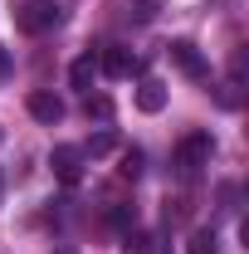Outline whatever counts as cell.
<instances>
[{
  "instance_id": "obj_1",
  "label": "cell",
  "mask_w": 249,
  "mask_h": 254,
  "mask_svg": "<svg viewBox=\"0 0 249 254\" xmlns=\"http://www.w3.org/2000/svg\"><path fill=\"white\" fill-rule=\"evenodd\" d=\"M210 157H215V137L210 132H186L181 142H176V171L181 176H200V166H210Z\"/></svg>"
},
{
  "instance_id": "obj_2",
  "label": "cell",
  "mask_w": 249,
  "mask_h": 254,
  "mask_svg": "<svg viewBox=\"0 0 249 254\" xmlns=\"http://www.w3.org/2000/svg\"><path fill=\"white\" fill-rule=\"evenodd\" d=\"M15 25H20L25 34H44V30L59 25V5H54V0H30V5H20Z\"/></svg>"
},
{
  "instance_id": "obj_3",
  "label": "cell",
  "mask_w": 249,
  "mask_h": 254,
  "mask_svg": "<svg viewBox=\"0 0 249 254\" xmlns=\"http://www.w3.org/2000/svg\"><path fill=\"white\" fill-rule=\"evenodd\" d=\"M25 108H30V118L34 123H63V113H68V108H63V98L59 93H49V88H34L30 98H25Z\"/></svg>"
},
{
  "instance_id": "obj_4",
  "label": "cell",
  "mask_w": 249,
  "mask_h": 254,
  "mask_svg": "<svg viewBox=\"0 0 249 254\" xmlns=\"http://www.w3.org/2000/svg\"><path fill=\"white\" fill-rule=\"evenodd\" d=\"M49 166H54V176H59L63 186H78L83 181V152L78 147H54L49 152Z\"/></svg>"
},
{
  "instance_id": "obj_5",
  "label": "cell",
  "mask_w": 249,
  "mask_h": 254,
  "mask_svg": "<svg viewBox=\"0 0 249 254\" xmlns=\"http://www.w3.org/2000/svg\"><path fill=\"white\" fill-rule=\"evenodd\" d=\"M132 68H137V59H132V49H123V44H108L98 54V73L103 78H127Z\"/></svg>"
},
{
  "instance_id": "obj_6",
  "label": "cell",
  "mask_w": 249,
  "mask_h": 254,
  "mask_svg": "<svg viewBox=\"0 0 249 254\" xmlns=\"http://www.w3.org/2000/svg\"><path fill=\"white\" fill-rule=\"evenodd\" d=\"M171 64H176L186 78H205V59H200V49H195L190 39H171Z\"/></svg>"
},
{
  "instance_id": "obj_7",
  "label": "cell",
  "mask_w": 249,
  "mask_h": 254,
  "mask_svg": "<svg viewBox=\"0 0 249 254\" xmlns=\"http://www.w3.org/2000/svg\"><path fill=\"white\" fill-rule=\"evenodd\" d=\"M137 108H142V113H161V108H166V88L147 78V83L137 88Z\"/></svg>"
},
{
  "instance_id": "obj_8",
  "label": "cell",
  "mask_w": 249,
  "mask_h": 254,
  "mask_svg": "<svg viewBox=\"0 0 249 254\" xmlns=\"http://www.w3.org/2000/svg\"><path fill=\"white\" fill-rule=\"evenodd\" d=\"M93 78H98V59H93V54L73 59V68H68V83H73V88H88Z\"/></svg>"
},
{
  "instance_id": "obj_9",
  "label": "cell",
  "mask_w": 249,
  "mask_h": 254,
  "mask_svg": "<svg viewBox=\"0 0 249 254\" xmlns=\"http://www.w3.org/2000/svg\"><path fill=\"white\" fill-rule=\"evenodd\" d=\"M186 254H220V240H215V230H190V240H186Z\"/></svg>"
},
{
  "instance_id": "obj_10",
  "label": "cell",
  "mask_w": 249,
  "mask_h": 254,
  "mask_svg": "<svg viewBox=\"0 0 249 254\" xmlns=\"http://www.w3.org/2000/svg\"><path fill=\"white\" fill-rule=\"evenodd\" d=\"M156 15H161V0H127V20H137V25H152Z\"/></svg>"
},
{
  "instance_id": "obj_11",
  "label": "cell",
  "mask_w": 249,
  "mask_h": 254,
  "mask_svg": "<svg viewBox=\"0 0 249 254\" xmlns=\"http://www.w3.org/2000/svg\"><path fill=\"white\" fill-rule=\"evenodd\" d=\"M113 147H118V137H113V132H98V137H88V147H78V152H83V157H108Z\"/></svg>"
},
{
  "instance_id": "obj_12",
  "label": "cell",
  "mask_w": 249,
  "mask_h": 254,
  "mask_svg": "<svg viewBox=\"0 0 249 254\" xmlns=\"http://www.w3.org/2000/svg\"><path fill=\"white\" fill-rule=\"evenodd\" d=\"M118 176H127V181H137L142 176V152L132 147V152H123V161H118Z\"/></svg>"
},
{
  "instance_id": "obj_13",
  "label": "cell",
  "mask_w": 249,
  "mask_h": 254,
  "mask_svg": "<svg viewBox=\"0 0 249 254\" xmlns=\"http://www.w3.org/2000/svg\"><path fill=\"white\" fill-rule=\"evenodd\" d=\"M127 254H166V250H161V240H156V235H137V240L127 245Z\"/></svg>"
},
{
  "instance_id": "obj_14",
  "label": "cell",
  "mask_w": 249,
  "mask_h": 254,
  "mask_svg": "<svg viewBox=\"0 0 249 254\" xmlns=\"http://www.w3.org/2000/svg\"><path fill=\"white\" fill-rule=\"evenodd\" d=\"M132 220H137V210H132V205H113V210H108V225H113V230H127Z\"/></svg>"
},
{
  "instance_id": "obj_15",
  "label": "cell",
  "mask_w": 249,
  "mask_h": 254,
  "mask_svg": "<svg viewBox=\"0 0 249 254\" xmlns=\"http://www.w3.org/2000/svg\"><path fill=\"white\" fill-rule=\"evenodd\" d=\"M83 113H88V118H108V113H113V103H108V98H88V103H83Z\"/></svg>"
},
{
  "instance_id": "obj_16",
  "label": "cell",
  "mask_w": 249,
  "mask_h": 254,
  "mask_svg": "<svg viewBox=\"0 0 249 254\" xmlns=\"http://www.w3.org/2000/svg\"><path fill=\"white\" fill-rule=\"evenodd\" d=\"M5 64H10V59H5V49H0V73H5Z\"/></svg>"
},
{
  "instance_id": "obj_17",
  "label": "cell",
  "mask_w": 249,
  "mask_h": 254,
  "mask_svg": "<svg viewBox=\"0 0 249 254\" xmlns=\"http://www.w3.org/2000/svg\"><path fill=\"white\" fill-rule=\"evenodd\" d=\"M54 254H78V250H54Z\"/></svg>"
}]
</instances>
